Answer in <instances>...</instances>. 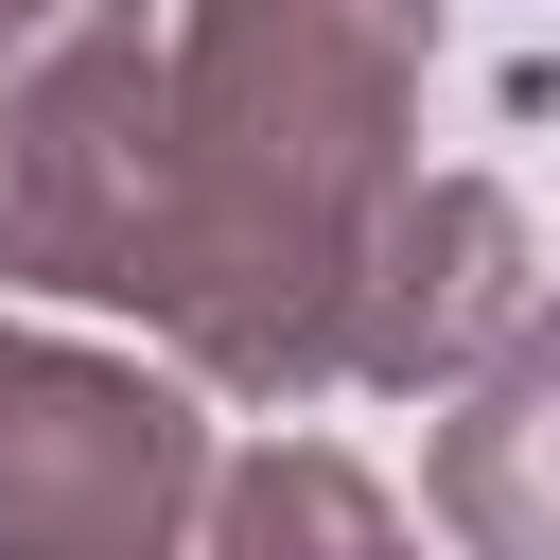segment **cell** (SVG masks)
Returning a JSON list of instances; mask_svg holds the SVG:
<instances>
[{
    "label": "cell",
    "mask_w": 560,
    "mask_h": 560,
    "mask_svg": "<svg viewBox=\"0 0 560 560\" xmlns=\"http://www.w3.org/2000/svg\"><path fill=\"white\" fill-rule=\"evenodd\" d=\"M525 332V210L490 175H420L368 245V298H350V385H455L472 350Z\"/></svg>",
    "instance_id": "277c9868"
},
{
    "label": "cell",
    "mask_w": 560,
    "mask_h": 560,
    "mask_svg": "<svg viewBox=\"0 0 560 560\" xmlns=\"http://www.w3.org/2000/svg\"><path fill=\"white\" fill-rule=\"evenodd\" d=\"M122 0H0V88L35 70V52H70V35H105Z\"/></svg>",
    "instance_id": "52a82bcc"
},
{
    "label": "cell",
    "mask_w": 560,
    "mask_h": 560,
    "mask_svg": "<svg viewBox=\"0 0 560 560\" xmlns=\"http://www.w3.org/2000/svg\"><path fill=\"white\" fill-rule=\"evenodd\" d=\"M228 525H385V490H350V472H315V455H298V472H245V490H228Z\"/></svg>",
    "instance_id": "8992f818"
},
{
    "label": "cell",
    "mask_w": 560,
    "mask_h": 560,
    "mask_svg": "<svg viewBox=\"0 0 560 560\" xmlns=\"http://www.w3.org/2000/svg\"><path fill=\"white\" fill-rule=\"evenodd\" d=\"M438 508L472 542H560V315H525L472 368V402L438 438Z\"/></svg>",
    "instance_id": "5b68a950"
},
{
    "label": "cell",
    "mask_w": 560,
    "mask_h": 560,
    "mask_svg": "<svg viewBox=\"0 0 560 560\" xmlns=\"http://www.w3.org/2000/svg\"><path fill=\"white\" fill-rule=\"evenodd\" d=\"M438 0H192L175 35V245H158V332L298 402L350 368L368 245L402 210V105H420Z\"/></svg>",
    "instance_id": "6da1fadb"
},
{
    "label": "cell",
    "mask_w": 560,
    "mask_h": 560,
    "mask_svg": "<svg viewBox=\"0 0 560 560\" xmlns=\"http://www.w3.org/2000/svg\"><path fill=\"white\" fill-rule=\"evenodd\" d=\"M158 245H175V52H140V18H105L0 88V280L140 315Z\"/></svg>",
    "instance_id": "7a4b0ae2"
},
{
    "label": "cell",
    "mask_w": 560,
    "mask_h": 560,
    "mask_svg": "<svg viewBox=\"0 0 560 560\" xmlns=\"http://www.w3.org/2000/svg\"><path fill=\"white\" fill-rule=\"evenodd\" d=\"M192 525V402L158 368L0 332V542H175Z\"/></svg>",
    "instance_id": "3957f363"
}]
</instances>
